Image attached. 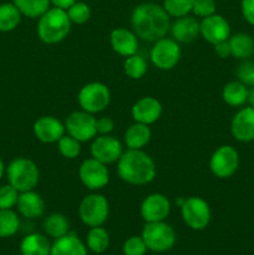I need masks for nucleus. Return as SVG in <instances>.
<instances>
[{
  "label": "nucleus",
  "mask_w": 254,
  "mask_h": 255,
  "mask_svg": "<svg viewBox=\"0 0 254 255\" xmlns=\"http://www.w3.org/2000/svg\"><path fill=\"white\" fill-rule=\"evenodd\" d=\"M131 25L137 37L154 42L162 39L171 30L169 15L163 6L154 2H142L131 14Z\"/></svg>",
  "instance_id": "obj_1"
},
{
  "label": "nucleus",
  "mask_w": 254,
  "mask_h": 255,
  "mask_svg": "<svg viewBox=\"0 0 254 255\" xmlns=\"http://www.w3.org/2000/svg\"><path fill=\"white\" fill-rule=\"evenodd\" d=\"M117 173L126 183L144 186L151 183L157 173L152 157L142 149H128L117 161Z\"/></svg>",
  "instance_id": "obj_2"
},
{
  "label": "nucleus",
  "mask_w": 254,
  "mask_h": 255,
  "mask_svg": "<svg viewBox=\"0 0 254 255\" xmlns=\"http://www.w3.org/2000/svg\"><path fill=\"white\" fill-rule=\"evenodd\" d=\"M71 24L66 10L59 7H50L45 14L39 17L37 22V36L45 44H57L67 37Z\"/></svg>",
  "instance_id": "obj_3"
},
{
  "label": "nucleus",
  "mask_w": 254,
  "mask_h": 255,
  "mask_svg": "<svg viewBox=\"0 0 254 255\" xmlns=\"http://www.w3.org/2000/svg\"><path fill=\"white\" fill-rule=\"evenodd\" d=\"M6 177L9 184L21 193L35 189L39 183L40 172L34 161L25 157H17L7 166Z\"/></svg>",
  "instance_id": "obj_4"
},
{
  "label": "nucleus",
  "mask_w": 254,
  "mask_h": 255,
  "mask_svg": "<svg viewBox=\"0 0 254 255\" xmlns=\"http://www.w3.org/2000/svg\"><path fill=\"white\" fill-rule=\"evenodd\" d=\"M141 237L146 243L147 249L154 253L171 251L177 241L174 229L164 221L144 224Z\"/></svg>",
  "instance_id": "obj_5"
},
{
  "label": "nucleus",
  "mask_w": 254,
  "mask_h": 255,
  "mask_svg": "<svg viewBox=\"0 0 254 255\" xmlns=\"http://www.w3.org/2000/svg\"><path fill=\"white\" fill-rule=\"evenodd\" d=\"M110 214V204L106 197L92 193L84 197L79 206V216L85 226L100 227L107 221Z\"/></svg>",
  "instance_id": "obj_6"
},
{
  "label": "nucleus",
  "mask_w": 254,
  "mask_h": 255,
  "mask_svg": "<svg viewBox=\"0 0 254 255\" xmlns=\"http://www.w3.org/2000/svg\"><path fill=\"white\" fill-rule=\"evenodd\" d=\"M80 107L89 114H99L107 109L111 101V92L102 82H90L81 87L77 96Z\"/></svg>",
  "instance_id": "obj_7"
},
{
  "label": "nucleus",
  "mask_w": 254,
  "mask_h": 255,
  "mask_svg": "<svg viewBox=\"0 0 254 255\" xmlns=\"http://www.w3.org/2000/svg\"><path fill=\"white\" fill-rule=\"evenodd\" d=\"M181 216L188 228L203 231L211 223V207L201 197H188L181 206Z\"/></svg>",
  "instance_id": "obj_8"
},
{
  "label": "nucleus",
  "mask_w": 254,
  "mask_h": 255,
  "mask_svg": "<svg viewBox=\"0 0 254 255\" xmlns=\"http://www.w3.org/2000/svg\"><path fill=\"white\" fill-rule=\"evenodd\" d=\"M239 167V153L234 147L223 144L218 147L209 159L212 173L221 179L231 178Z\"/></svg>",
  "instance_id": "obj_9"
},
{
  "label": "nucleus",
  "mask_w": 254,
  "mask_h": 255,
  "mask_svg": "<svg viewBox=\"0 0 254 255\" xmlns=\"http://www.w3.org/2000/svg\"><path fill=\"white\" fill-rule=\"evenodd\" d=\"M65 129L67 134L80 142H87L94 139L97 134L96 119L94 115L86 111H74L67 116L65 121Z\"/></svg>",
  "instance_id": "obj_10"
},
{
  "label": "nucleus",
  "mask_w": 254,
  "mask_h": 255,
  "mask_svg": "<svg viewBox=\"0 0 254 255\" xmlns=\"http://www.w3.org/2000/svg\"><path fill=\"white\" fill-rule=\"evenodd\" d=\"M149 57L157 69L171 70L178 64L181 59V47L174 39L162 37L154 41Z\"/></svg>",
  "instance_id": "obj_11"
},
{
  "label": "nucleus",
  "mask_w": 254,
  "mask_h": 255,
  "mask_svg": "<svg viewBox=\"0 0 254 255\" xmlns=\"http://www.w3.org/2000/svg\"><path fill=\"white\" fill-rule=\"evenodd\" d=\"M79 177L81 183L90 191H99L107 186L110 173L107 164L95 158H87L79 168Z\"/></svg>",
  "instance_id": "obj_12"
},
{
  "label": "nucleus",
  "mask_w": 254,
  "mask_h": 255,
  "mask_svg": "<svg viewBox=\"0 0 254 255\" xmlns=\"http://www.w3.org/2000/svg\"><path fill=\"white\" fill-rule=\"evenodd\" d=\"M90 151L92 158L105 164L115 163L124 153L122 143L111 134H100L99 137H95Z\"/></svg>",
  "instance_id": "obj_13"
},
{
  "label": "nucleus",
  "mask_w": 254,
  "mask_h": 255,
  "mask_svg": "<svg viewBox=\"0 0 254 255\" xmlns=\"http://www.w3.org/2000/svg\"><path fill=\"white\" fill-rule=\"evenodd\" d=\"M139 213L146 223L162 222L171 213V202L162 193L148 194L142 201Z\"/></svg>",
  "instance_id": "obj_14"
},
{
  "label": "nucleus",
  "mask_w": 254,
  "mask_h": 255,
  "mask_svg": "<svg viewBox=\"0 0 254 255\" xmlns=\"http://www.w3.org/2000/svg\"><path fill=\"white\" fill-rule=\"evenodd\" d=\"M199 30L203 39L212 45L228 40L231 36V25L218 14L203 17L202 21H199Z\"/></svg>",
  "instance_id": "obj_15"
},
{
  "label": "nucleus",
  "mask_w": 254,
  "mask_h": 255,
  "mask_svg": "<svg viewBox=\"0 0 254 255\" xmlns=\"http://www.w3.org/2000/svg\"><path fill=\"white\" fill-rule=\"evenodd\" d=\"M231 132L239 142L254 141V107L248 106L239 110L231 122Z\"/></svg>",
  "instance_id": "obj_16"
},
{
  "label": "nucleus",
  "mask_w": 254,
  "mask_h": 255,
  "mask_svg": "<svg viewBox=\"0 0 254 255\" xmlns=\"http://www.w3.org/2000/svg\"><path fill=\"white\" fill-rule=\"evenodd\" d=\"M34 134L42 143H57L65 134V125L54 116H41L35 121Z\"/></svg>",
  "instance_id": "obj_17"
},
{
  "label": "nucleus",
  "mask_w": 254,
  "mask_h": 255,
  "mask_svg": "<svg viewBox=\"0 0 254 255\" xmlns=\"http://www.w3.org/2000/svg\"><path fill=\"white\" fill-rule=\"evenodd\" d=\"M131 115L134 122L144 125H152L158 121L162 115V105L157 99L152 96H146L134 102L132 106Z\"/></svg>",
  "instance_id": "obj_18"
},
{
  "label": "nucleus",
  "mask_w": 254,
  "mask_h": 255,
  "mask_svg": "<svg viewBox=\"0 0 254 255\" xmlns=\"http://www.w3.org/2000/svg\"><path fill=\"white\" fill-rule=\"evenodd\" d=\"M110 44L112 50L121 56H131L138 50V39L133 30L126 27H117L110 34Z\"/></svg>",
  "instance_id": "obj_19"
},
{
  "label": "nucleus",
  "mask_w": 254,
  "mask_h": 255,
  "mask_svg": "<svg viewBox=\"0 0 254 255\" xmlns=\"http://www.w3.org/2000/svg\"><path fill=\"white\" fill-rule=\"evenodd\" d=\"M17 211L22 217L27 219H36L44 214L45 202L37 192L26 191L21 192L17 199Z\"/></svg>",
  "instance_id": "obj_20"
},
{
  "label": "nucleus",
  "mask_w": 254,
  "mask_h": 255,
  "mask_svg": "<svg viewBox=\"0 0 254 255\" xmlns=\"http://www.w3.org/2000/svg\"><path fill=\"white\" fill-rule=\"evenodd\" d=\"M171 32L177 42H183V44L192 42L201 34L199 21L194 16L189 15L176 17V21L171 25Z\"/></svg>",
  "instance_id": "obj_21"
},
{
  "label": "nucleus",
  "mask_w": 254,
  "mask_h": 255,
  "mask_svg": "<svg viewBox=\"0 0 254 255\" xmlns=\"http://www.w3.org/2000/svg\"><path fill=\"white\" fill-rule=\"evenodd\" d=\"M50 255H87V247L76 234L70 232L66 236L55 239Z\"/></svg>",
  "instance_id": "obj_22"
},
{
  "label": "nucleus",
  "mask_w": 254,
  "mask_h": 255,
  "mask_svg": "<svg viewBox=\"0 0 254 255\" xmlns=\"http://www.w3.org/2000/svg\"><path fill=\"white\" fill-rule=\"evenodd\" d=\"M152 132L148 125L134 122L125 132V143L128 149H142L151 141Z\"/></svg>",
  "instance_id": "obj_23"
},
{
  "label": "nucleus",
  "mask_w": 254,
  "mask_h": 255,
  "mask_svg": "<svg viewBox=\"0 0 254 255\" xmlns=\"http://www.w3.org/2000/svg\"><path fill=\"white\" fill-rule=\"evenodd\" d=\"M51 244L49 239L39 233L27 234L20 243L21 255H50Z\"/></svg>",
  "instance_id": "obj_24"
},
{
  "label": "nucleus",
  "mask_w": 254,
  "mask_h": 255,
  "mask_svg": "<svg viewBox=\"0 0 254 255\" xmlns=\"http://www.w3.org/2000/svg\"><path fill=\"white\" fill-rule=\"evenodd\" d=\"M249 89L244 84H242L239 80L237 81H229L224 85L222 90V99L227 105L232 107L243 106L246 102H248Z\"/></svg>",
  "instance_id": "obj_25"
},
{
  "label": "nucleus",
  "mask_w": 254,
  "mask_h": 255,
  "mask_svg": "<svg viewBox=\"0 0 254 255\" xmlns=\"http://www.w3.org/2000/svg\"><path fill=\"white\" fill-rule=\"evenodd\" d=\"M231 45L232 56L246 60L254 54V39L247 32H238L228 39Z\"/></svg>",
  "instance_id": "obj_26"
},
{
  "label": "nucleus",
  "mask_w": 254,
  "mask_h": 255,
  "mask_svg": "<svg viewBox=\"0 0 254 255\" xmlns=\"http://www.w3.org/2000/svg\"><path fill=\"white\" fill-rule=\"evenodd\" d=\"M22 14L14 2L0 4V31L9 32L16 29L21 21Z\"/></svg>",
  "instance_id": "obj_27"
},
{
  "label": "nucleus",
  "mask_w": 254,
  "mask_h": 255,
  "mask_svg": "<svg viewBox=\"0 0 254 255\" xmlns=\"http://www.w3.org/2000/svg\"><path fill=\"white\" fill-rule=\"evenodd\" d=\"M110 246V234L102 226L90 228L86 236L87 249L95 254H102Z\"/></svg>",
  "instance_id": "obj_28"
},
{
  "label": "nucleus",
  "mask_w": 254,
  "mask_h": 255,
  "mask_svg": "<svg viewBox=\"0 0 254 255\" xmlns=\"http://www.w3.org/2000/svg\"><path fill=\"white\" fill-rule=\"evenodd\" d=\"M44 231L49 237L59 239L70 233V222L64 214L51 213L44 222Z\"/></svg>",
  "instance_id": "obj_29"
},
{
  "label": "nucleus",
  "mask_w": 254,
  "mask_h": 255,
  "mask_svg": "<svg viewBox=\"0 0 254 255\" xmlns=\"http://www.w3.org/2000/svg\"><path fill=\"white\" fill-rule=\"evenodd\" d=\"M12 2L24 16L35 19L50 9L51 0H12Z\"/></svg>",
  "instance_id": "obj_30"
},
{
  "label": "nucleus",
  "mask_w": 254,
  "mask_h": 255,
  "mask_svg": "<svg viewBox=\"0 0 254 255\" xmlns=\"http://www.w3.org/2000/svg\"><path fill=\"white\" fill-rule=\"evenodd\" d=\"M20 219L12 209H0V238H9L16 234Z\"/></svg>",
  "instance_id": "obj_31"
},
{
  "label": "nucleus",
  "mask_w": 254,
  "mask_h": 255,
  "mask_svg": "<svg viewBox=\"0 0 254 255\" xmlns=\"http://www.w3.org/2000/svg\"><path fill=\"white\" fill-rule=\"evenodd\" d=\"M125 74L132 80H139L146 75L147 72V62L139 55H131L126 59L124 65Z\"/></svg>",
  "instance_id": "obj_32"
},
{
  "label": "nucleus",
  "mask_w": 254,
  "mask_h": 255,
  "mask_svg": "<svg viewBox=\"0 0 254 255\" xmlns=\"http://www.w3.org/2000/svg\"><path fill=\"white\" fill-rule=\"evenodd\" d=\"M57 149L62 157L67 159H74L81 152V142L71 137L70 134H64L57 141Z\"/></svg>",
  "instance_id": "obj_33"
},
{
  "label": "nucleus",
  "mask_w": 254,
  "mask_h": 255,
  "mask_svg": "<svg viewBox=\"0 0 254 255\" xmlns=\"http://www.w3.org/2000/svg\"><path fill=\"white\" fill-rule=\"evenodd\" d=\"M194 0H163V7L169 16L181 17L192 11Z\"/></svg>",
  "instance_id": "obj_34"
},
{
  "label": "nucleus",
  "mask_w": 254,
  "mask_h": 255,
  "mask_svg": "<svg viewBox=\"0 0 254 255\" xmlns=\"http://www.w3.org/2000/svg\"><path fill=\"white\" fill-rule=\"evenodd\" d=\"M69 19L72 24L82 25L87 22L91 17V9L84 1H76L66 10Z\"/></svg>",
  "instance_id": "obj_35"
},
{
  "label": "nucleus",
  "mask_w": 254,
  "mask_h": 255,
  "mask_svg": "<svg viewBox=\"0 0 254 255\" xmlns=\"http://www.w3.org/2000/svg\"><path fill=\"white\" fill-rule=\"evenodd\" d=\"M20 192L11 184L0 187V209H12L17 204Z\"/></svg>",
  "instance_id": "obj_36"
},
{
  "label": "nucleus",
  "mask_w": 254,
  "mask_h": 255,
  "mask_svg": "<svg viewBox=\"0 0 254 255\" xmlns=\"http://www.w3.org/2000/svg\"><path fill=\"white\" fill-rule=\"evenodd\" d=\"M147 246L141 236H132L126 239L122 246L125 255H144L147 253Z\"/></svg>",
  "instance_id": "obj_37"
},
{
  "label": "nucleus",
  "mask_w": 254,
  "mask_h": 255,
  "mask_svg": "<svg viewBox=\"0 0 254 255\" xmlns=\"http://www.w3.org/2000/svg\"><path fill=\"white\" fill-rule=\"evenodd\" d=\"M237 77L248 89L254 87V62L244 61L237 69Z\"/></svg>",
  "instance_id": "obj_38"
},
{
  "label": "nucleus",
  "mask_w": 254,
  "mask_h": 255,
  "mask_svg": "<svg viewBox=\"0 0 254 255\" xmlns=\"http://www.w3.org/2000/svg\"><path fill=\"white\" fill-rule=\"evenodd\" d=\"M217 4L214 0H194L192 12L198 17H207L216 14Z\"/></svg>",
  "instance_id": "obj_39"
},
{
  "label": "nucleus",
  "mask_w": 254,
  "mask_h": 255,
  "mask_svg": "<svg viewBox=\"0 0 254 255\" xmlns=\"http://www.w3.org/2000/svg\"><path fill=\"white\" fill-rule=\"evenodd\" d=\"M114 120L110 119V117H100L96 119V129L97 133L100 134H110L114 131Z\"/></svg>",
  "instance_id": "obj_40"
},
{
  "label": "nucleus",
  "mask_w": 254,
  "mask_h": 255,
  "mask_svg": "<svg viewBox=\"0 0 254 255\" xmlns=\"http://www.w3.org/2000/svg\"><path fill=\"white\" fill-rule=\"evenodd\" d=\"M241 9L246 21L254 25V0H242Z\"/></svg>",
  "instance_id": "obj_41"
},
{
  "label": "nucleus",
  "mask_w": 254,
  "mask_h": 255,
  "mask_svg": "<svg viewBox=\"0 0 254 255\" xmlns=\"http://www.w3.org/2000/svg\"><path fill=\"white\" fill-rule=\"evenodd\" d=\"M213 46H214V51H216V54L218 55L221 59H227V57L232 56L231 45H229L228 40H224V41L218 42V44L213 45Z\"/></svg>",
  "instance_id": "obj_42"
},
{
  "label": "nucleus",
  "mask_w": 254,
  "mask_h": 255,
  "mask_svg": "<svg viewBox=\"0 0 254 255\" xmlns=\"http://www.w3.org/2000/svg\"><path fill=\"white\" fill-rule=\"evenodd\" d=\"M77 0H51V4L55 7H59V9L67 10L72 4H75Z\"/></svg>",
  "instance_id": "obj_43"
},
{
  "label": "nucleus",
  "mask_w": 254,
  "mask_h": 255,
  "mask_svg": "<svg viewBox=\"0 0 254 255\" xmlns=\"http://www.w3.org/2000/svg\"><path fill=\"white\" fill-rule=\"evenodd\" d=\"M248 102L251 104L252 107H254V87H253V89H249Z\"/></svg>",
  "instance_id": "obj_44"
},
{
  "label": "nucleus",
  "mask_w": 254,
  "mask_h": 255,
  "mask_svg": "<svg viewBox=\"0 0 254 255\" xmlns=\"http://www.w3.org/2000/svg\"><path fill=\"white\" fill-rule=\"evenodd\" d=\"M4 172H5L4 162H2V159L0 158V179H1V178H2V176H4Z\"/></svg>",
  "instance_id": "obj_45"
}]
</instances>
